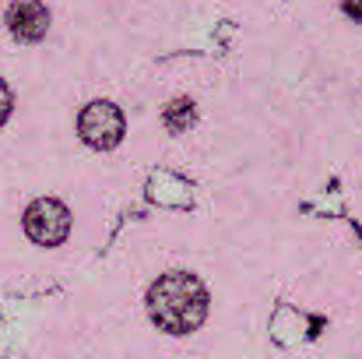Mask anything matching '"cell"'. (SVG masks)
Instances as JSON below:
<instances>
[{
    "mask_svg": "<svg viewBox=\"0 0 362 359\" xmlns=\"http://www.w3.org/2000/svg\"><path fill=\"white\" fill-rule=\"evenodd\" d=\"M148 310H151V321L169 331V335H187L194 331L204 314H208V292L204 285L187 275V271H173L165 278H158L148 292Z\"/></svg>",
    "mask_w": 362,
    "mask_h": 359,
    "instance_id": "obj_1",
    "label": "cell"
},
{
    "mask_svg": "<svg viewBox=\"0 0 362 359\" xmlns=\"http://www.w3.org/2000/svg\"><path fill=\"white\" fill-rule=\"evenodd\" d=\"M25 233L42 246H57L71 233V212L53 198H39L25 212Z\"/></svg>",
    "mask_w": 362,
    "mask_h": 359,
    "instance_id": "obj_2",
    "label": "cell"
},
{
    "mask_svg": "<svg viewBox=\"0 0 362 359\" xmlns=\"http://www.w3.org/2000/svg\"><path fill=\"white\" fill-rule=\"evenodd\" d=\"M78 130L92 148H117L123 137V113L113 103H88L78 117Z\"/></svg>",
    "mask_w": 362,
    "mask_h": 359,
    "instance_id": "obj_3",
    "label": "cell"
},
{
    "mask_svg": "<svg viewBox=\"0 0 362 359\" xmlns=\"http://www.w3.org/2000/svg\"><path fill=\"white\" fill-rule=\"evenodd\" d=\"M7 28L21 42H39L46 35V28H49V14H46V7L39 0H18L7 11Z\"/></svg>",
    "mask_w": 362,
    "mask_h": 359,
    "instance_id": "obj_4",
    "label": "cell"
},
{
    "mask_svg": "<svg viewBox=\"0 0 362 359\" xmlns=\"http://www.w3.org/2000/svg\"><path fill=\"white\" fill-rule=\"evenodd\" d=\"M190 123H194V106L190 103L176 99L173 106H165V127L169 130H187Z\"/></svg>",
    "mask_w": 362,
    "mask_h": 359,
    "instance_id": "obj_5",
    "label": "cell"
},
{
    "mask_svg": "<svg viewBox=\"0 0 362 359\" xmlns=\"http://www.w3.org/2000/svg\"><path fill=\"white\" fill-rule=\"evenodd\" d=\"M7 113H11V89L0 81V123L7 120Z\"/></svg>",
    "mask_w": 362,
    "mask_h": 359,
    "instance_id": "obj_6",
    "label": "cell"
},
{
    "mask_svg": "<svg viewBox=\"0 0 362 359\" xmlns=\"http://www.w3.org/2000/svg\"><path fill=\"white\" fill-rule=\"evenodd\" d=\"M345 14L356 18V21H362V0H345Z\"/></svg>",
    "mask_w": 362,
    "mask_h": 359,
    "instance_id": "obj_7",
    "label": "cell"
}]
</instances>
